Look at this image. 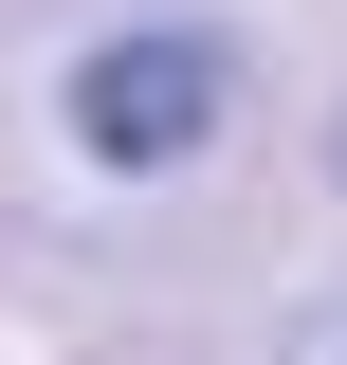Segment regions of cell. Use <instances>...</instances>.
Masks as SVG:
<instances>
[{"instance_id":"1","label":"cell","mask_w":347,"mask_h":365,"mask_svg":"<svg viewBox=\"0 0 347 365\" xmlns=\"http://www.w3.org/2000/svg\"><path fill=\"white\" fill-rule=\"evenodd\" d=\"M219 110H238V55L201 37V19H146V37H91L74 55V146L91 165H201L219 146Z\"/></svg>"}]
</instances>
